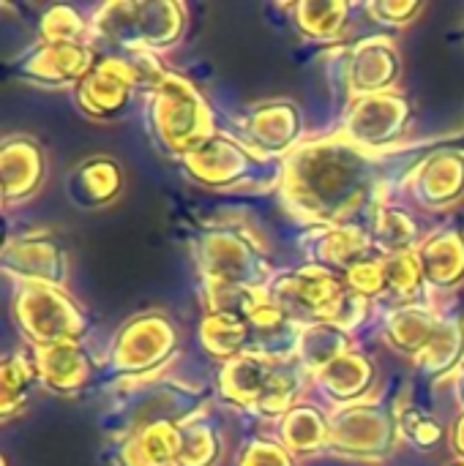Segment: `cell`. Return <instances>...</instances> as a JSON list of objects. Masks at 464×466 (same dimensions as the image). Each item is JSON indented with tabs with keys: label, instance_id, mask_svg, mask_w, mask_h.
I'll return each mask as SVG.
<instances>
[{
	"label": "cell",
	"instance_id": "obj_1",
	"mask_svg": "<svg viewBox=\"0 0 464 466\" xmlns=\"http://www.w3.org/2000/svg\"><path fill=\"white\" fill-rule=\"evenodd\" d=\"M377 175V158L339 131L295 147L279 172V191L293 216L334 227L350 224L369 202Z\"/></svg>",
	"mask_w": 464,
	"mask_h": 466
},
{
	"label": "cell",
	"instance_id": "obj_2",
	"mask_svg": "<svg viewBox=\"0 0 464 466\" xmlns=\"http://www.w3.org/2000/svg\"><path fill=\"white\" fill-rule=\"evenodd\" d=\"M145 128L153 147L178 161L216 134L202 93L180 74H167L164 82L148 93Z\"/></svg>",
	"mask_w": 464,
	"mask_h": 466
},
{
	"label": "cell",
	"instance_id": "obj_3",
	"mask_svg": "<svg viewBox=\"0 0 464 466\" xmlns=\"http://www.w3.org/2000/svg\"><path fill=\"white\" fill-rule=\"evenodd\" d=\"M186 8L175 0H112L90 16V35L123 52H161L180 41Z\"/></svg>",
	"mask_w": 464,
	"mask_h": 466
},
{
	"label": "cell",
	"instance_id": "obj_4",
	"mask_svg": "<svg viewBox=\"0 0 464 466\" xmlns=\"http://www.w3.org/2000/svg\"><path fill=\"white\" fill-rule=\"evenodd\" d=\"M191 257L205 281L238 284L265 292L276 276L260 243L235 224L200 232L191 243Z\"/></svg>",
	"mask_w": 464,
	"mask_h": 466
},
{
	"label": "cell",
	"instance_id": "obj_5",
	"mask_svg": "<svg viewBox=\"0 0 464 466\" xmlns=\"http://www.w3.org/2000/svg\"><path fill=\"white\" fill-rule=\"evenodd\" d=\"M11 314L19 333L33 347H49L63 341H82L88 333V317L63 287L49 284H16Z\"/></svg>",
	"mask_w": 464,
	"mask_h": 466
},
{
	"label": "cell",
	"instance_id": "obj_6",
	"mask_svg": "<svg viewBox=\"0 0 464 466\" xmlns=\"http://www.w3.org/2000/svg\"><path fill=\"white\" fill-rule=\"evenodd\" d=\"M202 410V393L194 388H186L180 382L167 380H137L129 382V388L120 393V399L112 407L109 429L118 431V437H131L148 426L156 423H186L189 418L200 415Z\"/></svg>",
	"mask_w": 464,
	"mask_h": 466
},
{
	"label": "cell",
	"instance_id": "obj_7",
	"mask_svg": "<svg viewBox=\"0 0 464 466\" xmlns=\"http://www.w3.org/2000/svg\"><path fill=\"white\" fill-rule=\"evenodd\" d=\"M178 344V328L164 311H142L118 328L107 352V369L109 374L131 382L148 380V374L172 360Z\"/></svg>",
	"mask_w": 464,
	"mask_h": 466
},
{
	"label": "cell",
	"instance_id": "obj_8",
	"mask_svg": "<svg viewBox=\"0 0 464 466\" xmlns=\"http://www.w3.org/2000/svg\"><path fill=\"white\" fill-rule=\"evenodd\" d=\"M328 79L347 98L391 93L402 76V55L386 35H369L328 52Z\"/></svg>",
	"mask_w": 464,
	"mask_h": 466
},
{
	"label": "cell",
	"instance_id": "obj_9",
	"mask_svg": "<svg viewBox=\"0 0 464 466\" xmlns=\"http://www.w3.org/2000/svg\"><path fill=\"white\" fill-rule=\"evenodd\" d=\"M328 451L356 461H383L394 453L399 440L397 410L383 401H358L339 407L328 418Z\"/></svg>",
	"mask_w": 464,
	"mask_h": 466
},
{
	"label": "cell",
	"instance_id": "obj_10",
	"mask_svg": "<svg viewBox=\"0 0 464 466\" xmlns=\"http://www.w3.org/2000/svg\"><path fill=\"white\" fill-rule=\"evenodd\" d=\"M180 167L189 180L205 188L227 191V188H238L263 177V172L268 169V161L260 153H254L246 142L216 131L197 150L183 156Z\"/></svg>",
	"mask_w": 464,
	"mask_h": 466
},
{
	"label": "cell",
	"instance_id": "obj_11",
	"mask_svg": "<svg viewBox=\"0 0 464 466\" xmlns=\"http://www.w3.org/2000/svg\"><path fill=\"white\" fill-rule=\"evenodd\" d=\"M413 117V106L407 96L391 90L366 98H353L345 112L342 134L364 150H383L394 145Z\"/></svg>",
	"mask_w": 464,
	"mask_h": 466
},
{
	"label": "cell",
	"instance_id": "obj_12",
	"mask_svg": "<svg viewBox=\"0 0 464 466\" xmlns=\"http://www.w3.org/2000/svg\"><path fill=\"white\" fill-rule=\"evenodd\" d=\"M339 292H345V279H339V276H334V273H328L323 268H314L309 262L304 268L276 273L273 281L265 289L268 300L276 303L298 325L317 322L323 309Z\"/></svg>",
	"mask_w": 464,
	"mask_h": 466
},
{
	"label": "cell",
	"instance_id": "obj_13",
	"mask_svg": "<svg viewBox=\"0 0 464 466\" xmlns=\"http://www.w3.org/2000/svg\"><path fill=\"white\" fill-rule=\"evenodd\" d=\"M96 66L90 44H46L38 41L16 63L14 74L38 87H77Z\"/></svg>",
	"mask_w": 464,
	"mask_h": 466
},
{
	"label": "cell",
	"instance_id": "obj_14",
	"mask_svg": "<svg viewBox=\"0 0 464 466\" xmlns=\"http://www.w3.org/2000/svg\"><path fill=\"white\" fill-rule=\"evenodd\" d=\"M134 90L139 82L129 55H115L96 60L93 71L74 87V98L88 117L112 120L126 109Z\"/></svg>",
	"mask_w": 464,
	"mask_h": 466
},
{
	"label": "cell",
	"instance_id": "obj_15",
	"mask_svg": "<svg viewBox=\"0 0 464 466\" xmlns=\"http://www.w3.org/2000/svg\"><path fill=\"white\" fill-rule=\"evenodd\" d=\"M3 270L16 279V284H49L66 289L68 254L46 235H22L5 240Z\"/></svg>",
	"mask_w": 464,
	"mask_h": 466
},
{
	"label": "cell",
	"instance_id": "obj_16",
	"mask_svg": "<svg viewBox=\"0 0 464 466\" xmlns=\"http://www.w3.org/2000/svg\"><path fill=\"white\" fill-rule=\"evenodd\" d=\"M246 145L260 156H284L290 153L304 134V115L290 98H271L249 106L241 120Z\"/></svg>",
	"mask_w": 464,
	"mask_h": 466
},
{
	"label": "cell",
	"instance_id": "obj_17",
	"mask_svg": "<svg viewBox=\"0 0 464 466\" xmlns=\"http://www.w3.org/2000/svg\"><path fill=\"white\" fill-rule=\"evenodd\" d=\"M301 251L309 265L323 268L339 279H345L361 259L372 257V235L358 224H334V227H312L301 238Z\"/></svg>",
	"mask_w": 464,
	"mask_h": 466
},
{
	"label": "cell",
	"instance_id": "obj_18",
	"mask_svg": "<svg viewBox=\"0 0 464 466\" xmlns=\"http://www.w3.org/2000/svg\"><path fill=\"white\" fill-rule=\"evenodd\" d=\"M407 194L424 210H449L464 199V150H435L407 177Z\"/></svg>",
	"mask_w": 464,
	"mask_h": 466
},
{
	"label": "cell",
	"instance_id": "obj_19",
	"mask_svg": "<svg viewBox=\"0 0 464 466\" xmlns=\"http://www.w3.org/2000/svg\"><path fill=\"white\" fill-rule=\"evenodd\" d=\"M33 363L38 385L55 396H77L93 377V358L82 341H63L49 347H33Z\"/></svg>",
	"mask_w": 464,
	"mask_h": 466
},
{
	"label": "cell",
	"instance_id": "obj_20",
	"mask_svg": "<svg viewBox=\"0 0 464 466\" xmlns=\"http://www.w3.org/2000/svg\"><path fill=\"white\" fill-rule=\"evenodd\" d=\"M0 175H3V205L30 199L46 175V158L36 139L14 134L3 139L0 147Z\"/></svg>",
	"mask_w": 464,
	"mask_h": 466
},
{
	"label": "cell",
	"instance_id": "obj_21",
	"mask_svg": "<svg viewBox=\"0 0 464 466\" xmlns=\"http://www.w3.org/2000/svg\"><path fill=\"white\" fill-rule=\"evenodd\" d=\"M123 191V169L112 156H93L77 164L66 177V197L79 210L112 205Z\"/></svg>",
	"mask_w": 464,
	"mask_h": 466
},
{
	"label": "cell",
	"instance_id": "obj_22",
	"mask_svg": "<svg viewBox=\"0 0 464 466\" xmlns=\"http://www.w3.org/2000/svg\"><path fill=\"white\" fill-rule=\"evenodd\" d=\"M287 358V355H284ZM282 358L265 355V352H246L230 363L222 366L219 380H216V393L222 401L238 407V410H252L263 390L268 388L276 366Z\"/></svg>",
	"mask_w": 464,
	"mask_h": 466
},
{
	"label": "cell",
	"instance_id": "obj_23",
	"mask_svg": "<svg viewBox=\"0 0 464 466\" xmlns=\"http://www.w3.org/2000/svg\"><path fill=\"white\" fill-rule=\"evenodd\" d=\"M377 363L366 355V352H347L339 360H334L331 366H325L320 374H314L320 390L336 401L339 407H350L358 401H366V396L375 390L377 385Z\"/></svg>",
	"mask_w": 464,
	"mask_h": 466
},
{
	"label": "cell",
	"instance_id": "obj_24",
	"mask_svg": "<svg viewBox=\"0 0 464 466\" xmlns=\"http://www.w3.org/2000/svg\"><path fill=\"white\" fill-rule=\"evenodd\" d=\"M427 284L435 289H454L464 281V229L446 224L416 248Z\"/></svg>",
	"mask_w": 464,
	"mask_h": 466
},
{
	"label": "cell",
	"instance_id": "obj_25",
	"mask_svg": "<svg viewBox=\"0 0 464 466\" xmlns=\"http://www.w3.org/2000/svg\"><path fill=\"white\" fill-rule=\"evenodd\" d=\"M180 426L156 423L120 440L115 453L118 466H178L180 459Z\"/></svg>",
	"mask_w": 464,
	"mask_h": 466
},
{
	"label": "cell",
	"instance_id": "obj_26",
	"mask_svg": "<svg viewBox=\"0 0 464 466\" xmlns=\"http://www.w3.org/2000/svg\"><path fill=\"white\" fill-rule=\"evenodd\" d=\"M440 325V317L435 309L424 306V303H402L397 309H391L386 314V322H383V339L402 355L407 358H416L427 344L429 339L435 336Z\"/></svg>",
	"mask_w": 464,
	"mask_h": 466
},
{
	"label": "cell",
	"instance_id": "obj_27",
	"mask_svg": "<svg viewBox=\"0 0 464 466\" xmlns=\"http://www.w3.org/2000/svg\"><path fill=\"white\" fill-rule=\"evenodd\" d=\"M353 350H356V341L347 330L334 328L328 322H309V325H301L293 355L306 369V374L314 377L325 366H331L334 360H339L342 355Z\"/></svg>",
	"mask_w": 464,
	"mask_h": 466
},
{
	"label": "cell",
	"instance_id": "obj_28",
	"mask_svg": "<svg viewBox=\"0 0 464 466\" xmlns=\"http://www.w3.org/2000/svg\"><path fill=\"white\" fill-rule=\"evenodd\" d=\"M366 229H369L372 246L380 257L407 254V251H416L421 246L418 224L413 221V216L405 208L391 205V202L375 205Z\"/></svg>",
	"mask_w": 464,
	"mask_h": 466
},
{
	"label": "cell",
	"instance_id": "obj_29",
	"mask_svg": "<svg viewBox=\"0 0 464 466\" xmlns=\"http://www.w3.org/2000/svg\"><path fill=\"white\" fill-rule=\"evenodd\" d=\"M416 369L432 380L457 374L464 363V322L459 317H440L429 344L413 358Z\"/></svg>",
	"mask_w": 464,
	"mask_h": 466
},
{
	"label": "cell",
	"instance_id": "obj_30",
	"mask_svg": "<svg viewBox=\"0 0 464 466\" xmlns=\"http://www.w3.org/2000/svg\"><path fill=\"white\" fill-rule=\"evenodd\" d=\"M200 344L211 358L224 363L257 350V339L249 319L230 314H205L200 325Z\"/></svg>",
	"mask_w": 464,
	"mask_h": 466
},
{
	"label": "cell",
	"instance_id": "obj_31",
	"mask_svg": "<svg viewBox=\"0 0 464 466\" xmlns=\"http://www.w3.org/2000/svg\"><path fill=\"white\" fill-rule=\"evenodd\" d=\"M328 418L314 404H295L279 420V442L293 456H317L328 451Z\"/></svg>",
	"mask_w": 464,
	"mask_h": 466
},
{
	"label": "cell",
	"instance_id": "obj_32",
	"mask_svg": "<svg viewBox=\"0 0 464 466\" xmlns=\"http://www.w3.org/2000/svg\"><path fill=\"white\" fill-rule=\"evenodd\" d=\"M293 25L295 30L317 44H331L339 41L347 30L350 19V5L339 0H301L290 5Z\"/></svg>",
	"mask_w": 464,
	"mask_h": 466
},
{
	"label": "cell",
	"instance_id": "obj_33",
	"mask_svg": "<svg viewBox=\"0 0 464 466\" xmlns=\"http://www.w3.org/2000/svg\"><path fill=\"white\" fill-rule=\"evenodd\" d=\"M304 382H306V369L295 360V355L282 358L268 388L263 390V396L257 399V404L249 412L257 418H265V420H282L298 404Z\"/></svg>",
	"mask_w": 464,
	"mask_h": 466
},
{
	"label": "cell",
	"instance_id": "obj_34",
	"mask_svg": "<svg viewBox=\"0 0 464 466\" xmlns=\"http://www.w3.org/2000/svg\"><path fill=\"white\" fill-rule=\"evenodd\" d=\"M38 385V371L33 363V352H11L3 358L0 371V410L3 418L19 415L27 401L33 399V390Z\"/></svg>",
	"mask_w": 464,
	"mask_h": 466
},
{
	"label": "cell",
	"instance_id": "obj_35",
	"mask_svg": "<svg viewBox=\"0 0 464 466\" xmlns=\"http://www.w3.org/2000/svg\"><path fill=\"white\" fill-rule=\"evenodd\" d=\"M180 459L178 466H219L224 456V440L208 415H194L180 423Z\"/></svg>",
	"mask_w": 464,
	"mask_h": 466
},
{
	"label": "cell",
	"instance_id": "obj_36",
	"mask_svg": "<svg viewBox=\"0 0 464 466\" xmlns=\"http://www.w3.org/2000/svg\"><path fill=\"white\" fill-rule=\"evenodd\" d=\"M200 295H202L208 314H230V317H241V319H249L265 303V292H260V289L222 284V281H205V279H202Z\"/></svg>",
	"mask_w": 464,
	"mask_h": 466
},
{
	"label": "cell",
	"instance_id": "obj_37",
	"mask_svg": "<svg viewBox=\"0 0 464 466\" xmlns=\"http://www.w3.org/2000/svg\"><path fill=\"white\" fill-rule=\"evenodd\" d=\"M90 35V22L68 3H55L41 11L38 38L46 44H85Z\"/></svg>",
	"mask_w": 464,
	"mask_h": 466
},
{
	"label": "cell",
	"instance_id": "obj_38",
	"mask_svg": "<svg viewBox=\"0 0 464 466\" xmlns=\"http://www.w3.org/2000/svg\"><path fill=\"white\" fill-rule=\"evenodd\" d=\"M386 281H388V295L399 298L402 303H416L427 284L418 254L407 251V254L386 257Z\"/></svg>",
	"mask_w": 464,
	"mask_h": 466
},
{
	"label": "cell",
	"instance_id": "obj_39",
	"mask_svg": "<svg viewBox=\"0 0 464 466\" xmlns=\"http://www.w3.org/2000/svg\"><path fill=\"white\" fill-rule=\"evenodd\" d=\"M397 426H399V437L405 442H410L413 448H418V451H432L446 437L443 423L435 415L416 407V404L397 407Z\"/></svg>",
	"mask_w": 464,
	"mask_h": 466
},
{
	"label": "cell",
	"instance_id": "obj_40",
	"mask_svg": "<svg viewBox=\"0 0 464 466\" xmlns=\"http://www.w3.org/2000/svg\"><path fill=\"white\" fill-rule=\"evenodd\" d=\"M369 317V300L353 289L345 287V292H339L317 317V322H328L334 328H342L347 333H353L356 328H361Z\"/></svg>",
	"mask_w": 464,
	"mask_h": 466
},
{
	"label": "cell",
	"instance_id": "obj_41",
	"mask_svg": "<svg viewBox=\"0 0 464 466\" xmlns=\"http://www.w3.org/2000/svg\"><path fill=\"white\" fill-rule=\"evenodd\" d=\"M345 287L364 295L366 300L383 298L388 295V281H386V257L372 254L366 259H361L347 276H345Z\"/></svg>",
	"mask_w": 464,
	"mask_h": 466
},
{
	"label": "cell",
	"instance_id": "obj_42",
	"mask_svg": "<svg viewBox=\"0 0 464 466\" xmlns=\"http://www.w3.org/2000/svg\"><path fill=\"white\" fill-rule=\"evenodd\" d=\"M238 466H293V453L271 437H252L241 453Z\"/></svg>",
	"mask_w": 464,
	"mask_h": 466
},
{
	"label": "cell",
	"instance_id": "obj_43",
	"mask_svg": "<svg viewBox=\"0 0 464 466\" xmlns=\"http://www.w3.org/2000/svg\"><path fill=\"white\" fill-rule=\"evenodd\" d=\"M424 3L421 0H375V3H366L364 11L380 22V25H388V27H405L410 25L418 14H421Z\"/></svg>",
	"mask_w": 464,
	"mask_h": 466
},
{
	"label": "cell",
	"instance_id": "obj_44",
	"mask_svg": "<svg viewBox=\"0 0 464 466\" xmlns=\"http://www.w3.org/2000/svg\"><path fill=\"white\" fill-rule=\"evenodd\" d=\"M451 451L457 453L459 461H464V412L457 415V420L451 426Z\"/></svg>",
	"mask_w": 464,
	"mask_h": 466
},
{
	"label": "cell",
	"instance_id": "obj_45",
	"mask_svg": "<svg viewBox=\"0 0 464 466\" xmlns=\"http://www.w3.org/2000/svg\"><path fill=\"white\" fill-rule=\"evenodd\" d=\"M454 401L459 404V410L464 412V363L462 369L454 374Z\"/></svg>",
	"mask_w": 464,
	"mask_h": 466
},
{
	"label": "cell",
	"instance_id": "obj_46",
	"mask_svg": "<svg viewBox=\"0 0 464 466\" xmlns=\"http://www.w3.org/2000/svg\"><path fill=\"white\" fill-rule=\"evenodd\" d=\"M449 466H464V461H454V464H449Z\"/></svg>",
	"mask_w": 464,
	"mask_h": 466
}]
</instances>
